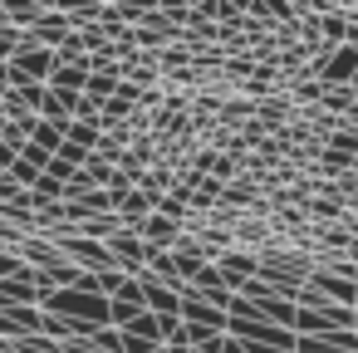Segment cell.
Wrapping results in <instances>:
<instances>
[{"mask_svg": "<svg viewBox=\"0 0 358 353\" xmlns=\"http://www.w3.org/2000/svg\"><path fill=\"white\" fill-rule=\"evenodd\" d=\"M50 74H55V50H40L25 35L20 50L10 55V89L15 84H50Z\"/></svg>", "mask_w": 358, "mask_h": 353, "instance_id": "1", "label": "cell"}, {"mask_svg": "<svg viewBox=\"0 0 358 353\" xmlns=\"http://www.w3.org/2000/svg\"><path fill=\"white\" fill-rule=\"evenodd\" d=\"M108 245V255H113V270H123V275H143L148 270V245H143V236L138 231H118L113 240H103Z\"/></svg>", "mask_w": 358, "mask_h": 353, "instance_id": "2", "label": "cell"}, {"mask_svg": "<svg viewBox=\"0 0 358 353\" xmlns=\"http://www.w3.org/2000/svg\"><path fill=\"white\" fill-rule=\"evenodd\" d=\"M216 270L226 275V289L236 294V289H241L245 280H255V275H260V255H255V250H241V245H236V250H226V255L216 260Z\"/></svg>", "mask_w": 358, "mask_h": 353, "instance_id": "3", "label": "cell"}, {"mask_svg": "<svg viewBox=\"0 0 358 353\" xmlns=\"http://www.w3.org/2000/svg\"><path fill=\"white\" fill-rule=\"evenodd\" d=\"M182 324H201V329H216V333H226V309H216L211 299H201V294H182Z\"/></svg>", "mask_w": 358, "mask_h": 353, "instance_id": "4", "label": "cell"}, {"mask_svg": "<svg viewBox=\"0 0 358 353\" xmlns=\"http://www.w3.org/2000/svg\"><path fill=\"white\" fill-rule=\"evenodd\" d=\"M138 236H143V245H148V250H172V245L182 240V226L152 211V216H148V221L138 226Z\"/></svg>", "mask_w": 358, "mask_h": 353, "instance_id": "5", "label": "cell"}, {"mask_svg": "<svg viewBox=\"0 0 358 353\" xmlns=\"http://www.w3.org/2000/svg\"><path fill=\"white\" fill-rule=\"evenodd\" d=\"M138 284H143L148 314H177V319H182V294H177V289H167V284H157V280H148V275H138Z\"/></svg>", "mask_w": 358, "mask_h": 353, "instance_id": "6", "label": "cell"}, {"mask_svg": "<svg viewBox=\"0 0 358 353\" xmlns=\"http://www.w3.org/2000/svg\"><path fill=\"white\" fill-rule=\"evenodd\" d=\"M187 289H192V294H201V299H211L216 309H231V289H226V275H221L216 265H206Z\"/></svg>", "mask_w": 358, "mask_h": 353, "instance_id": "7", "label": "cell"}, {"mask_svg": "<svg viewBox=\"0 0 358 353\" xmlns=\"http://www.w3.org/2000/svg\"><path fill=\"white\" fill-rule=\"evenodd\" d=\"M45 89L50 94H84L89 89V59L84 64H55V74H50Z\"/></svg>", "mask_w": 358, "mask_h": 353, "instance_id": "8", "label": "cell"}, {"mask_svg": "<svg viewBox=\"0 0 358 353\" xmlns=\"http://www.w3.org/2000/svg\"><path fill=\"white\" fill-rule=\"evenodd\" d=\"M0 6H6V25L15 30H35L45 15V0H0Z\"/></svg>", "mask_w": 358, "mask_h": 353, "instance_id": "9", "label": "cell"}, {"mask_svg": "<svg viewBox=\"0 0 358 353\" xmlns=\"http://www.w3.org/2000/svg\"><path fill=\"white\" fill-rule=\"evenodd\" d=\"M30 143H35L40 152H50V157H55V152L64 147V128H59V123H45V118H40V123L30 128Z\"/></svg>", "mask_w": 358, "mask_h": 353, "instance_id": "10", "label": "cell"}, {"mask_svg": "<svg viewBox=\"0 0 358 353\" xmlns=\"http://www.w3.org/2000/svg\"><path fill=\"white\" fill-rule=\"evenodd\" d=\"M64 143H74V147H84V152H99L103 128H99V123H69V128H64Z\"/></svg>", "mask_w": 358, "mask_h": 353, "instance_id": "11", "label": "cell"}, {"mask_svg": "<svg viewBox=\"0 0 358 353\" xmlns=\"http://www.w3.org/2000/svg\"><path fill=\"white\" fill-rule=\"evenodd\" d=\"M118 84H123V69H118V74H89V89H84V94H89L94 103H108V99L118 94Z\"/></svg>", "mask_w": 358, "mask_h": 353, "instance_id": "12", "label": "cell"}, {"mask_svg": "<svg viewBox=\"0 0 358 353\" xmlns=\"http://www.w3.org/2000/svg\"><path fill=\"white\" fill-rule=\"evenodd\" d=\"M123 333H133V338H143V343H152V348L162 343V324H157V314H148V309H143V314H138Z\"/></svg>", "mask_w": 358, "mask_h": 353, "instance_id": "13", "label": "cell"}, {"mask_svg": "<svg viewBox=\"0 0 358 353\" xmlns=\"http://www.w3.org/2000/svg\"><path fill=\"white\" fill-rule=\"evenodd\" d=\"M10 348H15V353H59V343L45 338V333H25V338H15Z\"/></svg>", "mask_w": 358, "mask_h": 353, "instance_id": "14", "label": "cell"}, {"mask_svg": "<svg viewBox=\"0 0 358 353\" xmlns=\"http://www.w3.org/2000/svg\"><path fill=\"white\" fill-rule=\"evenodd\" d=\"M94 348H99V353H123V333H118V329H108V324H103V329H99V333H94Z\"/></svg>", "mask_w": 358, "mask_h": 353, "instance_id": "15", "label": "cell"}, {"mask_svg": "<svg viewBox=\"0 0 358 353\" xmlns=\"http://www.w3.org/2000/svg\"><path fill=\"white\" fill-rule=\"evenodd\" d=\"M74 172H79V167H69V162H64V157H50V167H45V177H55V182H59V187H64V182H69V177H74Z\"/></svg>", "mask_w": 358, "mask_h": 353, "instance_id": "16", "label": "cell"}, {"mask_svg": "<svg viewBox=\"0 0 358 353\" xmlns=\"http://www.w3.org/2000/svg\"><path fill=\"white\" fill-rule=\"evenodd\" d=\"M15 157H20V152H15V147H6V143H0V177H6V172H10V167H15Z\"/></svg>", "mask_w": 358, "mask_h": 353, "instance_id": "17", "label": "cell"}, {"mask_svg": "<svg viewBox=\"0 0 358 353\" xmlns=\"http://www.w3.org/2000/svg\"><path fill=\"white\" fill-rule=\"evenodd\" d=\"M348 89H353V99H358V69H353V79H348Z\"/></svg>", "mask_w": 358, "mask_h": 353, "instance_id": "18", "label": "cell"}, {"mask_svg": "<svg viewBox=\"0 0 358 353\" xmlns=\"http://www.w3.org/2000/svg\"><path fill=\"white\" fill-rule=\"evenodd\" d=\"M0 353H15V348H10V343H6V338H0Z\"/></svg>", "mask_w": 358, "mask_h": 353, "instance_id": "19", "label": "cell"}, {"mask_svg": "<svg viewBox=\"0 0 358 353\" xmlns=\"http://www.w3.org/2000/svg\"><path fill=\"white\" fill-rule=\"evenodd\" d=\"M0 30H6V6H0Z\"/></svg>", "mask_w": 358, "mask_h": 353, "instance_id": "20", "label": "cell"}]
</instances>
